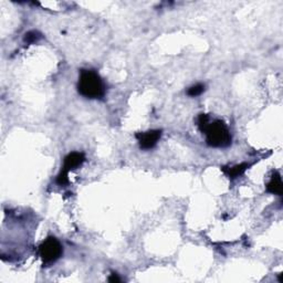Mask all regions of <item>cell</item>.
Here are the masks:
<instances>
[{
  "mask_svg": "<svg viewBox=\"0 0 283 283\" xmlns=\"http://www.w3.org/2000/svg\"><path fill=\"white\" fill-rule=\"evenodd\" d=\"M78 90L79 93L87 99H101L105 94L103 81L93 70H81Z\"/></svg>",
  "mask_w": 283,
  "mask_h": 283,
  "instance_id": "obj_1",
  "label": "cell"
},
{
  "mask_svg": "<svg viewBox=\"0 0 283 283\" xmlns=\"http://www.w3.org/2000/svg\"><path fill=\"white\" fill-rule=\"evenodd\" d=\"M206 134L207 144L211 147H227L231 144V135L228 128L220 120H216L200 130Z\"/></svg>",
  "mask_w": 283,
  "mask_h": 283,
  "instance_id": "obj_2",
  "label": "cell"
},
{
  "mask_svg": "<svg viewBox=\"0 0 283 283\" xmlns=\"http://www.w3.org/2000/svg\"><path fill=\"white\" fill-rule=\"evenodd\" d=\"M62 246L54 237H48L39 247V255L44 265H50L57 261L62 256Z\"/></svg>",
  "mask_w": 283,
  "mask_h": 283,
  "instance_id": "obj_3",
  "label": "cell"
},
{
  "mask_svg": "<svg viewBox=\"0 0 283 283\" xmlns=\"http://www.w3.org/2000/svg\"><path fill=\"white\" fill-rule=\"evenodd\" d=\"M84 160H85L84 154L79 153V151H73V153H70L69 155L65 156L62 169L58 175L57 183L61 186L67 185L69 183V177H68L69 171L80 167V166L84 163Z\"/></svg>",
  "mask_w": 283,
  "mask_h": 283,
  "instance_id": "obj_4",
  "label": "cell"
},
{
  "mask_svg": "<svg viewBox=\"0 0 283 283\" xmlns=\"http://www.w3.org/2000/svg\"><path fill=\"white\" fill-rule=\"evenodd\" d=\"M160 136H161V131L151 130V131H148V132L136 134V139H138L140 142L141 148L150 149V148H153L156 144H157Z\"/></svg>",
  "mask_w": 283,
  "mask_h": 283,
  "instance_id": "obj_5",
  "label": "cell"
},
{
  "mask_svg": "<svg viewBox=\"0 0 283 283\" xmlns=\"http://www.w3.org/2000/svg\"><path fill=\"white\" fill-rule=\"evenodd\" d=\"M267 190L271 194L279 196L282 195V180L281 176L278 171H275L274 175H272L270 181L267 185Z\"/></svg>",
  "mask_w": 283,
  "mask_h": 283,
  "instance_id": "obj_6",
  "label": "cell"
},
{
  "mask_svg": "<svg viewBox=\"0 0 283 283\" xmlns=\"http://www.w3.org/2000/svg\"><path fill=\"white\" fill-rule=\"evenodd\" d=\"M248 168H249V165L246 163H242L239 165L232 166V167H222V171H224V173L228 176L229 178L234 179V178H237V177L241 176Z\"/></svg>",
  "mask_w": 283,
  "mask_h": 283,
  "instance_id": "obj_7",
  "label": "cell"
},
{
  "mask_svg": "<svg viewBox=\"0 0 283 283\" xmlns=\"http://www.w3.org/2000/svg\"><path fill=\"white\" fill-rule=\"evenodd\" d=\"M41 34H40L38 31H29L26 34H24V38H23V41L28 43V44H31L39 41L40 39H41Z\"/></svg>",
  "mask_w": 283,
  "mask_h": 283,
  "instance_id": "obj_8",
  "label": "cell"
},
{
  "mask_svg": "<svg viewBox=\"0 0 283 283\" xmlns=\"http://www.w3.org/2000/svg\"><path fill=\"white\" fill-rule=\"evenodd\" d=\"M204 91H205L204 84H196L188 89V91H187V94H188L191 98H195V97H198V95H200L204 92Z\"/></svg>",
  "mask_w": 283,
  "mask_h": 283,
  "instance_id": "obj_9",
  "label": "cell"
},
{
  "mask_svg": "<svg viewBox=\"0 0 283 283\" xmlns=\"http://www.w3.org/2000/svg\"><path fill=\"white\" fill-rule=\"evenodd\" d=\"M109 282H111V283H119V282H121V279H120V277L116 274H112L109 278Z\"/></svg>",
  "mask_w": 283,
  "mask_h": 283,
  "instance_id": "obj_10",
  "label": "cell"
}]
</instances>
